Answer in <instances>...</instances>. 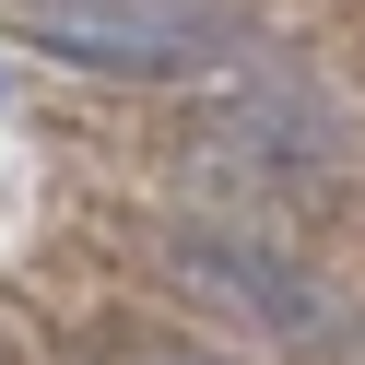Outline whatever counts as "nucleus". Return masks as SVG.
I'll list each match as a JSON object with an SVG mask.
<instances>
[{
    "label": "nucleus",
    "instance_id": "obj_1",
    "mask_svg": "<svg viewBox=\"0 0 365 365\" xmlns=\"http://www.w3.org/2000/svg\"><path fill=\"white\" fill-rule=\"evenodd\" d=\"M165 271L200 294V307L247 318V330L294 341V354H354V307H341L307 259H283L271 236H236V224H177V236H165Z\"/></svg>",
    "mask_w": 365,
    "mask_h": 365
},
{
    "label": "nucleus",
    "instance_id": "obj_4",
    "mask_svg": "<svg viewBox=\"0 0 365 365\" xmlns=\"http://www.w3.org/2000/svg\"><path fill=\"white\" fill-rule=\"evenodd\" d=\"M106 365H224V354H177V341H106Z\"/></svg>",
    "mask_w": 365,
    "mask_h": 365
},
{
    "label": "nucleus",
    "instance_id": "obj_3",
    "mask_svg": "<svg viewBox=\"0 0 365 365\" xmlns=\"http://www.w3.org/2000/svg\"><path fill=\"white\" fill-rule=\"evenodd\" d=\"M212 177H283V189H318V177H354V118L318 95H247L224 106L212 130Z\"/></svg>",
    "mask_w": 365,
    "mask_h": 365
},
{
    "label": "nucleus",
    "instance_id": "obj_2",
    "mask_svg": "<svg viewBox=\"0 0 365 365\" xmlns=\"http://www.w3.org/2000/svg\"><path fill=\"white\" fill-rule=\"evenodd\" d=\"M24 24L83 71H200L212 59V12L200 0H24Z\"/></svg>",
    "mask_w": 365,
    "mask_h": 365
}]
</instances>
